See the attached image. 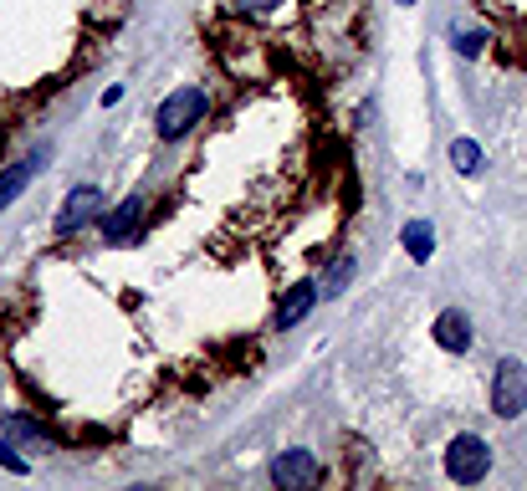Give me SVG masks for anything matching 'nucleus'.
<instances>
[{"label":"nucleus","mask_w":527,"mask_h":491,"mask_svg":"<svg viewBox=\"0 0 527 491\" xmlns=\"http://www.w3.org/2000/svg\"><path fill=\"white\" fill-rule=\"evenodd\" d=\"M98 215H103V190H98V185H77V190L62 200V210H57V236L87 231Z\"/></svg>","instance_id":"4"},{"label":"nucleus","mask_w":527,"mask_h":491,"mask_svg":"<svg viewBox=\"0 0 527 491\" xmlns=\"http://www.w3.org/2000/svg\"><path fill=\"white\" fill-rule=\"evenodd\" d=\"M481 47H487V31H456V52L461 57H481Z\"/></svg>","instance_id":"12"},{"label":"nucleus","mask_w":527,"mask_h":491,"mask_svg":"<svg viewBox=\"0 0 527 491\" xmlns=\"http://www.w3.org/2000/svg\"><path fill=\"white\" fill-rule=\"evenodd\" d=\"M318 456L313 451H282L277 461H272V486H282V491H302V486H318Z\"/></svg>","instance_id":"6"},{"label":"nucleus","mask_w":527,"mask_h":491,"mask_svg":"<svg viewBox=\"0 0 527 491\" xmlns=\"http://www.w3.org/2000/svg\"><path fill=\"white\" fill-rule=\"evenodd\" d=\"M527 410V364L522 359H502L492 374V415L497 420H522Z\"/></svg>","instance_id":"3"},{"label":"nucleus","mask_w":527,"mask_h":491,"mask_svg":"<svg viewBox=\"0 0 527 491\" xmlns=\"http://www.w3.org/2000/svg\"><path fill=\"white\" fill-rule=\"evenodd\" d=\"M139 231H144V195H128L103 215V241L108 246H128Z\"/></svg>","instance_id":"5"},{"label":"nucleus","mask_w":527,"mask_h":491,"mask_svg":"<svg viewBox=\"0 0 527 491\" xmlns=\"http://www.w3.org/2000/svg\"><path fill=\"white\" fill-rule=\"evenodd\" d=\"M400 241H405V251H410L415 261H430V256H435V231L425 226V220H410V226L400 231Z\"/></svg>","instance_id":"10"},{"label":"nucleus","mask_w":527,"mask_h":491,"mask_svg":"<svg viewBox=\"0 0 527 491\" xmlns=\"http://www.w3.org/2000/svg\"><path fill=\"white\" fill-rule=\"evenodd\" d=\"M0 466L16 471V476H26V471H31V466H26V456H16V445H11V440H0Z\"/></svg>","instance_id":"14"},{"label":"nucleus","mask_w":527,"mask_h":491,"mask_svg":"<svg viewBox=\"0 0 527 491\" xmlns=\"http://www.w3.org/2000/svg\"><path fill=\"white\" fill-rule=\"evenodd\" d=\"M348 282H354V261L343 256V261H333V272H328V292H343Z\"/></svg>","instance_id":"13"},{"label":"nucleus","mask_w":527,"mask_h":491,"mask_svg":"<svg viewBox=\"0 0 527 491\" xmlns=\"http://www.w3.org/2000/svg\"><path fill=\"white\" fill-rule=\"evenodd\" d=\"M435 343H441L446 353H466L471 348V318L456 307H446L441 318H435Z\"/></svg>","instance_id":"8"},{"label":"nucleus","mask_w":527,"mask_h":491,"mask_svg":"<svg viewBox=\"0 0 527 491\" xmlns=\"http://www.w3.org/2000/svg\"><path fill=\"white\" fill-rule=\"evenodd\" d=\"M236 11H246V16H267V11H277L282 0H231Z\"/></svg>","instance_id":"15"},{"label":"nucleus","mask_w":527,"mask_h":491,"mask_svg":"<svg viewBox=\"0 0 527 491\" xmlns=\"http://www.w3.org/2000/svg\"><path fill=\"white\" fill-rule=\"evenodd\" d=\"M487 471H492V445L481 440V435H456L451 445H446V476L451 481H461V486H476V481H487Z\"/></svg>","instance_id":"2"},{"label":"nucleus","mask_w":527,"mask_h":491,"mask_svg":"<svg viewBox=\"0 0 527 491\" xmlns=\"http://www.w3.org/2000/svg\"><path fill=\"white\" fill-rule=\"evenodd\" d=\"M41 159H47V149H36V154H26L16 169H6V174H0V210H6L31 180H36V169H41Z\"/></svg>","instance_id":"9"},{"label":"nucleus","mask_w":527,"mask_h":491,"mask_svg":"<svg viewBox=\"0 0 527 491\" xmlns=\"http://www.w3.org/2000/svg\"><path fill=\"white\" fill-rule=\"evenodd\" d=\"M205 108H210V98L200 93V87H180V93H169L159 103V113H154L159 139H185L195 123H205Z\"/></svg>","instance_id":"1"},{"label":"nucleus","mask_w":527,"mask_h":491,"mask_svg":"<svg viewBox=\"0 0 527 491\" xmlns=\"http://www.w3.org/2000/svg\"><path fill=\"white\" fill-rule=\"evenodd\" d=\"M451 164H456V174H476L481 169V144L476 139H456L451 144Z\"/></svg>","instance_id":"11"},{"label":"nucleus","mask_w":527,"mask_h":491,"mask_svg":"<svg viewBox=\"0 0 527 491\" xmlns=\"http://www.w3.org/2000/svg\"><path fill=\"white\" fill-rule=\"evenodd\" d=\"M400 6H415V0H400Z\"/></svg>","instance_id":"16"},{"label":"nucleus","mask_w":527,"mask_h":491,"mask_svg":"<svg viewBox=\"0 0 527 491\" xmlns=\"http://www.w3.org/2000/svg\"><path fill=\"white\" fill-rule=\"evenodd\" d=\"M313 307H318V282H297V287L282 297V307H277L272 323H277V328H297Z\"/></svg>","instance_id":"7"}]
</instances>
